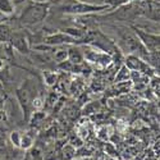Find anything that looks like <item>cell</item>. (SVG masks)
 I'll return each instance as SVG.
<instances>
[{
	"label": "cell",
	"mask_w": 160,
	"mask_h": 160,
	"mask_svg": "<svg viewBox=\"0 0 160 160\" xmlns=\"http://www.w3.org/2000/svg\"><path fill=\"white\" fill-rule=\"evenodd\" d=\"M126 81H131V71L126 65H122L115 76V82L118 83V82H126Z\"/></svg>",
	"instance_id": "cell-7"
},
{
	"label": "cell",
	"mask_w": 160,
	"mask_h": 160,
	"mask_svg": "<svg viewBox=\"0 0 160 160\" xmlns=\"http://www.w3.org/2000/svg\"><path fill=\"white\" fill-rule=\"evenodd\" d=\"M73 67H74V64H72V63H71L68 59L64 60V62H60V63H59V68H60V69H63V71L73 72Z\"/></svg>",
	"instance_id": "cell-15"
},
{
	"label": "cell",
	"mask_w": 160,
	"mask_h": 160,
	"mask_svg": "<svg viewBox=\"0 0 160 160\" xmlns=\"http://www.w3.org/2000/svg\"><path fill=\"white\" fill-rule=\"evenodd\" d=\"M45 44H48L50 46L62 45V44H77V40L64 32V33H55V35L48 36L45 40Z\"/></svg>",
	"instance_id": "cell-5"
},
{
	"label": "cell",
	"mask_w": 160,
	"mask_h": 160,
	"mask_svg": "<svg viewBox=\"0 0 160 160\" xmlns=\"http://www.w3.org/2000/svg\"><path fill=\"white\" fill-rule=\"evenodd\" d=\"M54 59H55L58 63H60V62H64V60H67V59H68V50H67V48L55 50Z\"/></svg>",
	"instance_id": "cell-12"
},
{
	"label": "cell",
	"mask_w": 160,
	"mask_h": 160,
	"mask_svg": "<svg viewBox=\"0 0 160 160\" xmlns=\"http://www.w3.org/2000/svg\"><path fill=\"white\" fill-rule=\"evenodd\" d=\"M76 155V149L72 145H67L63 149V159L64 160H72Z\"/></svg>",
	"instance_id": "cell-11"
},
{
	"label": "cell",
	"mask_w": 160,
	"mask_h": 160,
	"mask_svg": "<svg viewBox=\"0 0 160 160\" xmlns=\"http://www.w3.org/2000/svg\"><path fill=\"white\" fill-rule=\"evenodd\" d=\"M32 143H33V140H32V137H31L30 135H27V133L22 135V137H21V143H19V148H21V149H23V150L30 149L31 146H32Z\"/></svg>",
	"instance_id": "cell-10"
},
{
	"label": "cell",
	"mask_w": 160,
	"mask_h": 160,
	"mask_svg": "<svg viewBox=\"0 0 160 160\" xmlns=\"http://www.w3.org/2000/svg\"><path fill=\"white\" fill-rule=\"evenodd\" d=\"M48 14V7L44 4H32L26 8V10L22 13V22L26 24H35L41 22Z\"/></svg>",
	"instance_id": "cell-2"
},
{
	"label": "cell",
	"mask_w": 160,
	"mask_h": 160,
	"mask_svg": "<svg viewBox=\"0 0 160 160\" xmlns=\"http://www.w3.org/2000/svg\"><path fill=\"white\" fill-rule=\"evenodd\" d=\"M10 35H12V30L8 24H4V23H0V44H4V42H8L9 38H10Z\"/></svg>",
	"instance_id": "cell-8"
},
{
	"label": "cell",
	"mask_w": 160,
	"mask_h": 160,
	"mask_svg": "<svg viewBox=\"0 0 160 160\" xmlns=\"http://www.w3.org/2000/svg\"><path fill=\"white\" fill-rule=\"evenodd\" d=\"M135 32L137 35V38L140 40V42L149 52H159V35L145 32L138 28H135Z\"/></svg>",
	"instance_id": "cell-3"
},
{
	"label": "cell",
	"mask_w": 160,
	"mask_h": 160,
	"mask_svg": "<svg viewBox=\"0 0 160 160\" xmlns=\"http://www.w3.org/2000/svg\"><path fill=\"white\" fill-rule=\"evenodd\" d=\"M44 78H45V82L49 86H52L57 82V74L55 73H51V72H45L44 73Z\"/></svg>",
	"instance_id": "cell-14"
},
{
	"label": "cell",
	"mask_w": 160,
	"mask_h": 160,
	"mask_svg": "<svg viewBox=\"0 0 160 160\" xmlns=\"http://www.w3.org/2000/svg\"><path fill=\"white\" fill-rule=\"evenodd\" d=\"M21 137H22V133L18 132V131H13L10 133V141L12 143L17 146V148H19V143H21Z\"/></svg>",
	"instance_id": "cell-13"
},
{
	"label": "cell",
	"mask_w": 160,
	"mask_h": 160,
	"mask_svg": "<svg viewBox=\"0 0 160 160\" xmlns=\"http://www.w3.org/2000/svg\"><path fill=\"white\" fill-rule=\"evenodd\" d=\"M10 45L13 49H16L21 52H28V42L27 38L22 32H12L10 35Z\"/></svg>",
	"instance_id": "cell-4"
},
{
	"label": "cell",
	"mask_w": 160,
	"mask_h": 160,
	"mask_svg": "<svg viewBox=\"0 0 160 160\" xmlns=\"http://www.w3.org/2000/svg\"><path fill=\"white\" fill-rule=\"evenodd\" d=\"M14 10L12 0H0V13L3 14H10Z\"/></svg>",
	"instance_id": "cell-9"
},
{
	"label": "cell",
	"mask_w": 160,
	"mask_h": 160,
	"mask_svg": "<svg viewBox=\"0 0 160 160\" xmlns=\"http://www.w3.org/2000/svg\"><path fill=\"white\" fill-rule=\"evenodd\" d=\"M110 7L108 4L102 5H96V4H88V3H82V2H72L62 5V10L65 13H72V14H87V13H94V12H100V10H106Z\"/></svg>",
	"instance_id": "cell-1"
},
{
	"label": "cell",
	"mask_w": 160,
	"mask_h": 160,
	"mask_svg": "<svg viewBox=\"0 0 160 160\" xmlns=\"http://www.w3.org/2000/svg\"><path fill=\"white\" fill-rule=\"evenodd\" d=\"M68 50V60L72 63V64H82L83 62V54L81 49L78 46H74V45H71L69 48H67Z\"/></svg>",
	"instance_id": "cell-6"
},
{
	"label": "cell",
	"mask_w": 160,
	"mask_h": 160,
	"mask_svg": "<svg viewBox=\"0 0 160 160\" xmlns=\"http://www.w3.org/2000/svg\"><path fill=\"white\" fill-rule=\"evenodd\" d=\"M5 146V137L2 132H0V148H4Z\"/></svg>",
	"instance_id": "cell-16"
}]
</instances>
